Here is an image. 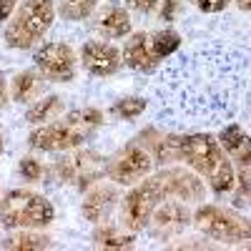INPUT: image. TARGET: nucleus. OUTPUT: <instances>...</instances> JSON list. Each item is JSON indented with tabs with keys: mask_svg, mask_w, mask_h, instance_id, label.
<instances>
[{
	"mask_svg": "<svg viewBox=\"0 0 251 251\" xmlns=\"http://www.w3.org/2000/svg\"><path fill=\"white\" fill-rule=\"evenodd\" d=\"M171 143L176 158L186 161L201 178H206L208 188L216 196L231 194L236 171L219 138H214L211 133H183V136H171Z\"/></svg>",
	"mask_w": 251,
	"mask_h": 251,
	"instance_id": "1",
	"label": "nucleus"
},
{
	"mask_svg": "<svg viewBox=\"0 0 251 251\" xmlns=\"http://www.w3.org/2000/svg\"><path fill=\"white\" fill-rule=\"evenodd\" d=\"M55 20V0H20L8 18L3 38L5 46L15 50H28L46 38Z\"/></svg>",
	"mask_w": 251,
	"mask_h": 251,
	"instance_id": "2",
	"label": "nucleus"
},
{
	"mask_svg": "<svg viewBox=\"0 0 251 251\" xmlns=\"http://www.w3.org/2000/svg\"><path fill=\"white\" fill-rule=\"evenodd\" d=\"M53 219V203L28 188H13L0 199V224L5 228H46Z\"/></svg>",
	"mask_w": 251,
	"mask_h": 251,
	"instance_id": "3",
	"label": "nucleus"
},
{
	"mask_svg": "<svg viewBox=\"0 0 251 251\" xmlns=\"http://www.w3.org/2000/svg\"><path fill=\"white\" fill-rule=\"evenodd\" d=\"M219 143L224 146L226 156L231 158L236 181H234V206L246 208L251 206V136L239 123H226L219 131Z\"/></svg>",
	"mask_w": 251,
	"mask_h": 251,
	"instance_id": "4",
	"label": "nucleus"
},
{
	"mask_svg": "<svg viewBox=\"0 0 251 251\" xmlns=\"http://www.w3.org/2000/svg\"><path fill=\"white\" fill-rule=\"evenodd\" d=\"M191 221L208 239L226 241V244L251 241V219L239 216L231 208H224L216 203H203L194 211Z\"/></svg>",
	"mask_w": 251,
	"mask_h": 251,
	"instance_id": "5",
	"label": "nucleus"
},
{
	"mask_svg": "<svg viewBox=\"0 0 251 251\" xmlns=\"http://www.w3.org/2000/svg\"><path fill=\"white\" fill-rule=\"evenodd\" d=\"M166 199H169V194H166L163 181L158 178V174L146 176L143 181L133 183V188L126 194L123 208H121L126 228H131V231H143V228L151 224V216L158 208V203L166 201Z\"/></svg>",
	"mask_w": 251,
	"mask_h": 251,
	"instance_id": "6",
	"label": "nucleus"
},
{
	"mask_svg": "<svg viewBox=\"0 0 251 251\" xmlns=\"http://www.w3.org/2000/svg\"><path fill=\"white\" fill-rule=\"evenodd\" d=\"M153 156L149 151V146L141 141H131L108 161L106 174L113 183L118 186H133L138 181H143L146 176H151L153 171Z\"/></svg>",
	"mask_w": 251,
	"mask_h": 251,
	"instance_id": "7",
	"label": "nucleus"
},
{
	"mask_svg": "<svg viewBox=\"0 0 251 251\" xmlns=\"http://www.w3.org/2000/svg\"><path fill=\"white\" fill-rule=\"evenodd\" d=\"M33 63L38 73L43 75L46 80H53V83H71L75 78V50L68 46V43H43L38 46L35 55H33Z\"/></svg>",
	"mask_w": 251,
	"mask_h": 251,
	"instance_id": "8",
	"label": "nucleus"
},
{
	"mask_svg": "<svg viewBox=\"0 0 251 251\" xmlns=\"http://www.w3.org/2000/svg\"><path fill=\"white\" fill-rule=\"evenodd\" d=\"M88 131L75 128L68 121H58V123H40L38 128L30 131L28 146L35 151H73L86 141Z\"/></svg>",
	"mask_w": 251,
	"mask_h": 251,
	"instance_id": "9",
	"label": "nucleus"
},
{
	"mask_svg": "<svg viewBox=\"0 0 251 251\" xmlns=\"http://www.w3.org/2000/svg\"><path fill=\"white\" fill-rule=\"evenodd\" d=\"M55 174L63 183H73L78 188H86L88 183L98 181L106 174V163L100 156L91 153V151H80V153H71L66 158H60L55 163Z\"/></svg>",
	"mask_w": 251,
	"mask_h": 251,
	"instance_id": "10",
	"label": "nucleus"
},
{
	"mask_svg": "<svg viewBox=\"0 0 251 251\" xmlns=\"http://www.w3.org/2000/svg\"><path fill=\"white\" fill-rule=\"evenodd\" d=\"M80 66L93 78H108L123 68V55L113 43L106 40H88L80 48Z\"/></svg>",
	"mask_w": 251,
	"mask_h": 251,
	"instance_id": "11",
	"label": "nucleus"
},
{
	"mask_svg": "<svg viewBox=\"0 0 251 251\" xmlns=\"http://www.w3.org/2000/svg\"><path fill=\"white\" fill-rule=\"evenodd\" d=\"M158 178L163 181V188H166V194H169V199L203 201V196H206L203 181L186 169H163V171H158Z\"/></svg>",
	"mask_w": 251,
	"mask_h": 251,
	"instance_id": "12",
	"label": "nucleus"
},
{
	"mask_svg": "<svg viewBox=\"0 0 251 251\" xmlns=\"http://www.w3.org/2000/svg\"><path fill=\"white\" fill-rule=\"evenodd\" d=\"M121 55H123L126 66L138 71V73H153L161 66V60L156 58V53L151 48L149 33H131L123 50H121Z\"/></svg>",
	"mask_w": 251,
	"mask_h": 251,
	"instance_id": "13",
	"label": "nucleus"
},
{
	"mask_svg": "<svg viewBox=\"0 0 251 251\" xmlns=\"http://www.w3.org/2000/svg\"><path fill=\"white\" fill-rule=\"evenodd\" d=\"M191 211L186 208V203L183 201H161L158 203V208L153 211V216H151V224H153V231L158 234V236H171V234H178V231H183V228L191 224Z\"/></svg>",
	"mask_w": 251,
	"mask_h": 251,
	"instance_id": "14",
	"label": "nucleus"
},
{
	"mask_svg": "<svg viewBox=\"0 0 251 251\" xmlns=\"http://www.w3.org/2000/svg\"><path fill=\"white\" fill-rule=\"evenodd\" d=\"M116 201H118L116 186L100 183V186H93L91 191L86 194L80 211H83V216H86V221H91V224H103V219L111 216Z\"/></svg>",
	"mask_w": 251,
	"mask_h": 251,
	"instance_id": "15",
	"label": "nucleus"
},
{
	"mask_svg": "<svg viewBox=\"0 0 251 251\" xmlns=\"http://www.w3.org/2000/svg\"><path fill=\"white\" fill-rule=\"evenodd\" d=\"M98 30L106 38H126L131 35V18L121 5H111L98 20Z\"/></svg>",
	"mask_w": 251,
	"mask_h": 251,
	"instance_id": "16",
	"label": "nucleus"
},
{
	"mask_svg": "<svg viewBox=\"0 0 251 251\" xmlns=\"http://www.w3.org/2000/svg\"><path fill=\"white\" fill-rule=\"evenodd\" d=\"M40 88H43V75L35 71H20L10 80V98L18 103H25V100H33L40 93Z\"/></svg>",
	"mask_w": 251,
	"mask_h": 251,
	"instance_id": "17",
	"label": "nucleus"
},
{
	"mask_svg": "<svg viewBox=\"0 0 251 251\" xmlns=\"http://www.w3.org/2000/svg\"><path fill=\"white\" fill-rule=\"evenodd\" d=\"M133 241H136L133 234H126L111 224H96V231H93L96 249H131Z\"/></svg>",
	"mask_w": 251,
	"mask_h": 251,
	"instance_id": "18",
	"label": "nucleus"
},
{
	"mask_svg": "<svg viewBox=\"0 0 251 251\" xmlns=\"http://www.w3.org/2000/svg\"><path fill=\"white\" fill-rule=\"evenodd\" d=\"M0 249H10V251H40V249H50V239L43 234H35L33 228H20V234L5 236L0 241Z\"/></svg>",
	"mask_w": 251,
	"mask_h": 251,
	"instance_id": "19",
	"label": "nucleus"
},
{
	"mask_svg": "<svg viewBox=\"0 0 251 251\" xmlns=\"http://www.w3.org/2000/svg\"><path fill=\"white\" fill-rule=\"evenodd\" d=\"M60 111H63L60 96H43L40 100H33V106L25 111V121L33 126H40L46 121H53Z\"/></svg>",
	"mask_w": 251,
	"mask_h": 251,
	"instance_id": "20",
	"label": "nucleus"
},
{
	"mask_svg": "<svg viewBox=\"0 0 251 251\" xmlns=\"http://www.w3.org/2000/svg\"><path fill=\"white\" fill-rule=\"evenodd\" d=\"M149 40H151V48H153V53H156L158 60H166L169 55H174L181 48V35L176 30H171V28L149 33Z\"/></svg>",
	"mask_w": 251,
	"mask_h": 251,
	"instance_id": "21",
	"label": "nucleus"
},
{
	"mask_svg": "<svg viewBox=\"0 0 251 251\" xmlns=\"http://www.w3.org/2000/svg\"><path fill=\"white\" fill-rule=\"evenodd\" d=\"M96 8L98 0H58V13L71 23H80V20L91 18Z\"/></svg>",
	"mask_w": 251,
	"mask_h": 251,
	"instance_id": "22",
	"label": "nucleus"
},
{
	"mask_svg": "<svg viewBox=\"0 0 251 251\" xmlns=\"http://www.w3.org/2000/svg\"><path fill=\"white\" fill-rule=\"evenodd\" d=\"M146 108H149V100L141 98V96H128V98H118L113 106H111V116L118 121H131L138 118Z\"/></svg>",
	"mask_w": 251,
	"mask_h": 251,
	"instance_id": "23",
	"label": "nucleus"
},
{
	"mask_svg": "<svg viewBox=\"0 0 251 251\" xmlns=\"http://www.w3.org/2000/svg\"><path fill=\"white\" fill-rule=\"evenodd\" d=\"M63 121H68V123H73L75 128H83V131H93V128H98V126L103 123V111H98V108H78V111H71Z\"/></svg>",
	"mask_w": 251,
	"mask_h": 251,
	"instance_id": "24",
	"label": "nucleus"
},
{
	"mask_svg": "<svg viewBox=\"0 0 251 251\" xmlns=\"http://www.w3.org/2000/svg\"><path fill=\"white\" fill-rule=\"evenodd\" d=\"M18 171H20V176H23L25 181H40L43 174H46V166L40 163L38 158H33V156H25V158H20Z\"/></svg>",
	"mask_w": 251,
	"mask_h": 251,
	"instance_id": "25",
	"label": "nucleus"
},
{
	"mask_svg": "<svg viewBox=\"0 0 251 251\" xmlns=\"http://www.w3.org/2000/svg\"><path fill=\"white\" fill-rule=\"evenodd\" d=\"M191 3H194L201 13L214 15V13H224V10L228 8V3H231V0H191Z\"/></svg>",
	"mask_w": 251,
	"mask_h": 251,
	"instance_id": "26",
	"label": "nucleus"
},
{
	"mask_svg": "<svg viewBox=\"0 0 251 251\" xmlns=\"http://www.w3.org/2000/svg\"><path fill=\"white\" fill-rule=\"evenodd\" d=\"M126 5H128L131 10H136V13H153L158 0H126Z\"/></svg>",
	"mask_w": 251,
	"mask_h": 251,
	"instance_id": "27",
	"label": "nucleus"
},
{
	"mask_svg": "<svg viewBox=\"0 0 251 251\" xmlns=\"http://www.w3.org/2000/svg\"><path fill=\"white\" fill-rule=\"evenodd\" d=\"M18 3H20V0H0V23H8V18L13 15Z\"/></svg>",
	"mask_w": 251,
	"mask_h": 251,
	"instance_id": "28",
	"label": "nucleus"
},
{
	"mask_svg": "<svg viewBox=\"0 0 251 251\" xmlns=\"http://www.w3.org/2000/svg\"><path fill=\"white\" fill-rule=\"evenodd\" d=\"M8 106V86H5V78L0 73V108Z\"/></svg>",
	"mask_w": 251,
	"mask_h": 251,
	"instance_id": "29",
	"label": "nucleus"
},
{
	"mask_svg": "<svg viewBox=\"0 0 251 251\" xmlns=\"http://www.w3.org/2000/svg\"><path fill=\"white\" fill-rule=\"evenodd\" d=\"M176 3H178V0H166V5H163V10H161V15H163L166 20H171V18H174V8H176Z\"/></svg>",
	"mask_w": 251,
	"mask_h": 251,
	"instance_id": "30",
	"label": "nucleus"
},
{
	"mask_svg": "<svg viewBox=\"0 0 251 251\" xmlns=\"http://www.w3.org/2000/svg\"><path fill=\"white\" fill-rule=\"evenodd\" d=\"M236 5H239L244 13H251V0H236Z\"/></svg>",
	"mask_w": 251,
	"mask_h": 251,
	"instance_id": "31",
	"label": "nucleus"
},
{
	"mask_svg": "<svg viewBox=\"0 0 251 251\" xmlns=\"http://www.w3.org/2000/svg\"><path fill=\"white\" fill-rule=\"evenodd\" d=\"M3 151H5V136H3V131H0V156H3Z\"/></svg>",
	"mask_w": 251,
	"mask_h": 251,
	"instance_id": "32",
	"label": "nucleus"
}]
</instances>
